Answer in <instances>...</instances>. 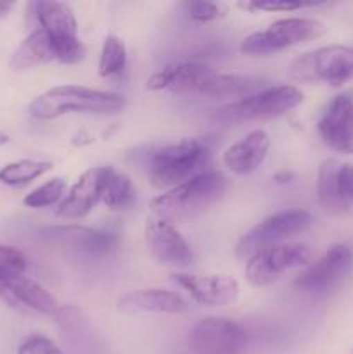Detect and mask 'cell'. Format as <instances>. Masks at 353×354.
<instances>
[{
  "mask_svg": "<svg viewBox=\"0 0 353 354\" xmlns=\"http://www.w3.org/2000/svg\"><path fill=\"white\" fill-rule=\"evenodd\" d=\"M228 189L227 176L217 169H206L192 176L187 182L165 190L149 204L151 214L170 221L172 225H182L196 221L206 214L215 204L221 201Z\"/></svg>",
  "mask_w": 353,
  "mask_h": 354,
  "instance_id": "1",
  "label": "cell"
},
{
  "mask_svg": "<svg viewBox=\"0 0 353 354\" xmlns=\"http://www.w3.org/2000/svg\"><path fill=\"white\" fill-rule=\"evenodd\" d=\"M127 102L120 93L82 85H57L35 97L28 113L38 121H52L66 114H116Z\"/></svg>",
  "mask_w": 353,
  "mask_h": 354,
  "instance_id": "2",
  "label": "cell"
},
{
  "mask_svg": "<svg viewBox=\"0 0 353 354\" xmlns=\"http://www.w3.org/2000/svg\"><path fill=\"white\" fill-rule=\"evenodd\" d=\"M211 159V147L206 138H182L158 149L149 161V182L152 187L170 190L203 169Z\"/></svg>",
  "mask_w": 353,
  "mask_h": 354,
  "instance_id": "3",
  "label": "cell"
},
{
  "mask_svg": "<svg viewBox=\"0 0 353 354\" xmlns=\"http://www.w3.org/2000/svg\"><path fill=\"white\" fill-rule=\"evenodd\" d=\"M287 78L305 85H345L353 80V47L332 44L305 52L289 64Z\"/></svg>",
  "mask_w": 353,
  "mask_h": 354,
  "instance_id": "4",
  "label": "cell"
},
{
  "mask_svg": "<svg viewBox=\"0 0 353 354\" xmlns=\"http://www.w3.org/2000/svg\"><path fill=\"white\" fill-rule=\"evenodd\" d=\"M305 95L294 85L265 86L244 99L232 100L213 111V120L220 123L266 121L287 114L303 102Z\"/></svg>",
  "mask_w": 353,
  "mask_h": 354,
  "instance_id": "5",
  "label": "cell"
},
{
  "mask_svg": "<svg viewBox=\"0 0 353 354\" xmlns=\"http://www.w3.org/2000/svg\"><path fill=\"white\" fill-rule=\"evenodd\" d=\"M325 31V24L314 17H284L273 21L265 30L244 37L239 50L246 55L279 54L305 41L317 40Z\"/></svg>",
  "mask_w": 353,
  "mask_h": 354,
  "instance_id": "6",
  "label": "cell"
},
{
  "mask_svg": "<svg viewBox=\"0 0 353 354\" xmlns=\"http://www.w3.org/2000/svg\"><path fill=\"white\" fill-rule=\"evenodd\" d=\"M35 17L40 30L52 38L57 50V62L78 64L87 57V47L78 37V21L71 7L57 0L35 3Z\"/></svg>",
  "mask_w": 353,
  "mask_h": 354,
  "instance_id": "7",
  "label": "cell"
},
{
  "mask_svg": "<svg viewBox=\"0 0 353 354\" xmlns=\"http://www.w3.org/2000/svg\"><path fill=\"white\" fill-rule=\"evenodd\" d=\"M311 223H314L311 213L307 209H301V207L277 211V213L263 218L251 230L246 232L239 239L235 251H237L239 256L249 258V256L255 254L260 249L284 244L287 239L307 230Z\"/></svg>",
  "mask_w": 353,
  "mask_h": 354,
  "instance_id": "8",
  "label": "cell"
},
{
  "mask_svg": "<svg viewBox=\"0 0 353 354\" xmlns=\"http://www.w3.org/2000/svg\"><path fill=\"white\" fill-rule=\"evenodd\" d=\"M311 251L300 242H284L260 249L246 261L244 277L253 287H269L284 273L310 265Z\"/></svg>",
  "mask_w": 353,
  "mask_h": 354,
  "instance_id": "9",
  "label": "cell"
},
{
  "mask_svg": "<svg viewBox=\"0 0 353 354\" xmlns=\"http://www.w3.org/2000/svg\"><path fill=\"white\" fill-rule=\"evenodd\" d=\"M248 341L244 328L224 317L204 318L189 334V348L194 354H244Z\"/></svg>",
  "mask_w": 353,
  "mask_h": 354,
  "instance_id": "10",
  "label": "cell"
},
{
  "mask_svg": "<svg viewBox=\"0 0 353 354\" xmlns=\"http://www.w3.org/2000/svg\"><path fill=\"white\" fill-rule=\"evenodd\" d=\"M353 266V251L346 244H332L317 261L310 263L294 279L293 286L307 294H327Z\"/></svg>",
  "mask_w": 353,
  "mask_h": 354,
  "instance_id": "11",
  "label": "cell"
},
{
  "mask_svg": "<svg viewBox=\"0 0 353 354\" xmlns=\"http://www.w3.org/2000/svg\"><path fill=\"white\" fill-rule=\"evenodd\" d=\"M170 279L180 289L185 290L190 299L208 308H224L234 304L241 292L237 280L225 273L173 272Z\"/></svg>",
  "mask_w": 353,
  "mask_h": 354,
  "instance_id": "12",
  "label": "cell"
},
{
  "mask_svg": "<svg viewBox=\"0 0 353 354\" xmlns=\"http://www.w3.org/2000/svg\"><path fill=\"white\" fill-rule=\"evenodd\" d=\"M317 199L325 213L345 214L353 207V165L329 158L317 173Z\"/></svg>",
  "mask_w": 353,
  "mask_h": 354,
  "instance_id": "13",
  "label": "cell"
},
{
  "mask_svg": "<svg viewBox=\"0 0 353 354\" xmlns=\"http://www.w3.org/2000/svg\"><path fill=\"white\" fill-rule=\"evenodd\" d=\"M144 241L156 261L175 268L192 265L194 254L179 228L163 218L149 214L144 225Z\"/></svg>",
  "mask_w": 353,
  "mask_h": 354,
  "instance_id": "14",
  "label": "cell"
},
{
  "mask_svg": "<svg viewBox=\"0 0 353 354\" xmlns=\"http://www.w3.org/2000/svg\"><path fill=\"white\" fill-rule=\"evenodd\" d=\"M0 301L14 310H30L40 315L54 317L59 303L37 280L0 270Z\"/></svg>",
  "mask_w": 353,
  "mask_h": 354,
  "instance_id": "15",
  "label": "cell"
},
{
  "mask_svg": "<svg viewBox=\"0 0 353 354\" xmlns=\"http://www.w3.org/2000/svg\"><path fill=\"white\" fill-rule=\"evenodd\" d=\"M317 133L329 149L343 154H353V100L339 93L317 123Z\"/></svg>",
  "mask_w": 353,
  "mask_h": 354,
  "instance_id": "16",
  "label": "cell"
},
{
  "mask_svg": "<svg viewBox=\"0 0 353 354\" xmlns=\"http://www.w3.org/2000/svg\"><path fill=\"white\" fill-rule=\"evenodd\" d=\"M107 171L109 166H96L83 171L57 206L55 216L62 220H80L87 216L100 203Z\"/></svg>",
  "mask_w": 353,
  "mask_h": 354,
  "instance_id": "17",
  "label": "cell"
},
{
  "mask_svg": "<svg viewBox=\"0 0 353 354\" xmlns=\"http://www.w3.org/2000/svg\"><path fill=\"white\" fill-rule=\"evenodd\" d=\"M211 73L213 69L203 62L175 61L152 73L147 80V88L152 92L199 93Z\"/></svg>",
  "mask_w": 353,
  "mask_h": 354,
  "instance_id": "18",
  "label": "cell"
},
{
  "mask_svg": "<svg viewBox=\"0 0 353 354\" xmlns=\"http://www.w3.org/2000/svg\"><path fill=\"white\" fill-rule=\"evenodd\" d=\"M121 313H156V315H183L189 311V301L175 290L161 287H145L123 294L118 299Z\"/></svg>",
  "mask_w": 353,
  "mask_h": 354,
  "instance_id": "19",
  "label": "cell"
},
{
  "mask_svg": "<svg viewBox=\"0 0 353 354\" xmlns=\"http://www.w3.org/2000/svg\"><path fill=\"white\" fill-rule=\"evenodd\" d=\"M272 140L265 130H251L241 140L228 145L224 152V165L235 175H249L265 162Z\"/></svg>",
  "mask_w": 353,
  "mask_h": 354,
  "instance_id": "20",
  "label": "cell"
},
{
  "mask_svg": "<svg viewBox=\"0 0 353 354\" xmlns=\"http://www.w3.org/2000/svg\"><path fill=\"white\" fill-rule=\"evenodd\" d=\"M57 62V50L52 38L44 30L37 28L19 44L10 59V66L16 71H30L40 66Z\"/></svg>",
  "mask_w": 353,
  "mask_h": 354,
  "instance_id": "21",
  "label": "cell"
},
{
  "mask_svg": "<svg viewBox=\"0 0 353 354\" xmlns=\"http://www.w3.org/2000/svg\"><path fill=\"white\" fill-rule=\"evenodd\" d=\"M45 234L51 239L66 242V244L89 252V254H106L116 244V235L111 232L93 230V228L78 227V225L47 228Z\"/></svg>",
  "mask_w": 353,
  "mask_h": 354,
  "instance_id": "22",
  "label": "cell"
},
{
  "mask_svg": "<svg viewBox=\"0 0 353 354\" xmlns=\"http://www.w3.org/2000/svg\"><path fill=\"white\" fill-rule=\"evenodd\" d=\"M263 80L255 76H241V75H227V73L213 71L204 85L201 86L199 95L211 97V99H244L258 90L265 88Z\"/></svg>",
  "mask_w": 353,
  "mask_h": 354,
  "instance_id": "23",
  "label": "cell"
},
{
  "mask_svg": "<svg viewBox=\"0 0 353 354\" xmlns=\"http://www.w3.org/2000/svg\"><path fill=\"white\" fill-rule=\"evenodd\" d=\"M137 201V190L130 176L109 168L102 187L100 203L111 211H123L132 207Z\"/></svg>",
  "mask_w": 353,
  "mask_h": 354,
  "instance_id": "24",
  "label": "cell"
},
{
  "mask_svg": "<svg viewBox=\"0 0 353 354\" xmlns=\"http://www.w3.org/2000/svg\"><path fill=\"white\" fill-rule=\"evenodd\" d=\"M52 171L51 161H37V159H19L0 168V183L7 187H23L33 180Z\"/></svg>",
  "mask_w": 353,
  "mask_h": 354,
  "instance_id": "25",
  "label": "cell"
},
{
  "mask_svg": "<svg viewBox=\"0 0 353 354\" xmlns=\"http://www.w3.org/2000/svg\"><path fill=\"white\" fill-rule=\"evenodd\" d=\"M128 54L125 41L116 35L109 33L106 35L102 41V48H100L99 64H97V71L102 78H113V76L121 75L127 68Z\"/></svg>",
  "mask_w": 353,
  "mask_h": 354,
  "instance_id": "26",
  "label": "cell"
},
{
  "mask_svg": "<svg viewBox=\"0 0 353 354\" xmlns=\"http://www.w3.org/2000/svg\"><path fill=\"white\" fill-rule=\"evenodd\" d=\"M68 182L62 176H54L47 180L45 183L38 185L37 189L26 194L23 199V204L30 209H44V207L59 206L61 201L68 194Z\"/></svg>",
  "mask_w": 353,
  "mask_h": 354,
  "instance_id": "27",
  "label": "cell"
},
{
  "mask_svg": "<svg viewBox=\"0 0 353 354\" xmlns=\"http://www.w3.org/2000/svg\"><path fill=\"white\" fill-rule=\"evenodd\" d=\"M322 3L324 2H315V0H248V2H239L237 7L246 12H296Z\"/></svg>",
  "mask_w": 353,
  "mask_h": 354,
  "instance_id": "28",
  "label": "cell"
},
{
  "mask_svg": "<svg viewBox=\"0 0 353 354\" xmlns=\"http://www.w3.org/2000/svg\"><path fill=\"white\" fill-rule=\"evenodd\" d=\"M187 16L197 23H208V21L220 19L225 16V7L217 2H206V0H189L183 2Z\"/></svg>",
  "mask_w": 353,
  "mask_h": 354,
  "instance_id": "29",
  "label": "cell"
},
{
  "mask_svg": "<svg viewBox=\"0 0 353 354\" xmlns=\"http://www.w3.org/2000/svg\"><path fill=\"white\" fill-rule=\"evenodd\" d=\"M28 268V259L23 251L12 245L0 244V270L7 273L23 275Z\"/></svg>",
  "mask_w": 353,
  "mask_h": 354,
  "instance_id": "30",
  "label": "cell"
},
{
  "mask_svg": "<svg viewBox=\"0 0 353 354\" xmlns=\"http://www.w3.org/2000/svg\"><path fill=\"white\" fill-rule=\"evenodd\" d=\"M16 354H64L52 339L42 334H31L17 346Z\"/></svg>",
  "mask_w": 353,
  "mask_h": 354,
  "instance_id": "31",
  "label": "cell"
},
{
  "mask_svg": "<svg viewBox=\"0 0 353 354\" xmlns=\"http://www.w3.org/2000/svg\"><path fill=\"white\" fill-rule=\"evenodd\" d=\"M54 318L64 330H75V328H80V325H82L83 322L82 311L75 306L59 308V310L55 311Z\"/></svg>",
  "mask_w": 353,
  "mask_h": 354,
  "instance_id": "32",
  "label": "cell"
},
{
  "mask_svg": "<svg viewBox=\"0 0 353 354\" xmlns=\"http://www.w3.org/2000/svg\"><path fill=\"white\" fill-rule=\"evenodd\" d=\"M16 7V2H7V0H0V19L9 16L12 9Z\"/></svg>",
  "mask_w": 353,
  "mask_h": 354,
  "instance_id": "33",
  "label": "cell"
},
{
  "mask_svg": "<svg viewBox=\"0 0 353 354\" xmlns=\"http://www.w3.org/2000/svg\"><path fill=\"white\" fill-rule=\"evenodd\" d=\"M9 140H10L9 135L3 133V131H0V147H2V145H6V144H9Z\"/></svg>",
  "mask_w": 353,
  "mask_h": 354,
  "instance_id": "34",
  "label": "cell"
}]
</instances>
